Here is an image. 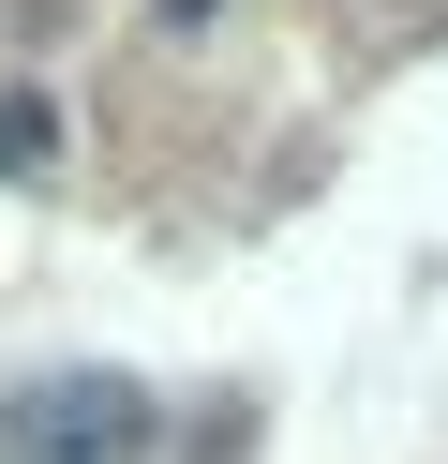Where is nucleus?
Returning <instances> with one entry per match:
<instances>
[{
  "mask_svg": "<svg viewBox=\"0 0 448 464\" xmlns=\"http://www.w3.org/2000/svg\"><path fill=\"white\" fill-rule=\"evenodd\" d=\"M165 404L105 360H60V374H15L0 390V464H149Z\"/></svg>",
  "mask_w": 448,
  "mask_h": 464,
  "instance_id": "nucleus-1",
  "label": "nucleus"
},
{
  "mask_svg": "<svg viewBox=\"0 0 448 464\" xmlns=\"http://www.w3.org/2000/svg\"><path fill=\"white\" fill-rule=\"evenodd\" d=\"M209 15H224V0H165V31H209Z\"/></svg>",
  "mask_w": 448,
  "mask_h": 464,
  "instance_id": "nucleus-3",
  "label": "nucleus"
},
{
  "mask_svg": "<svg viewBox=\"0 0 448 464\" xmlns=\"http://www.w3.org/2000/svg\"><path fill=\"white\" fill-rule=\"evenodd\" d=\"M60 165V105L45 91H0V180H45Z\"/></svg>",
  "mask_w": 448,
  "mask_h": 464,
  "instance_id": "nucleus-2",
  "label": "nucleus"
}]
</instances>
